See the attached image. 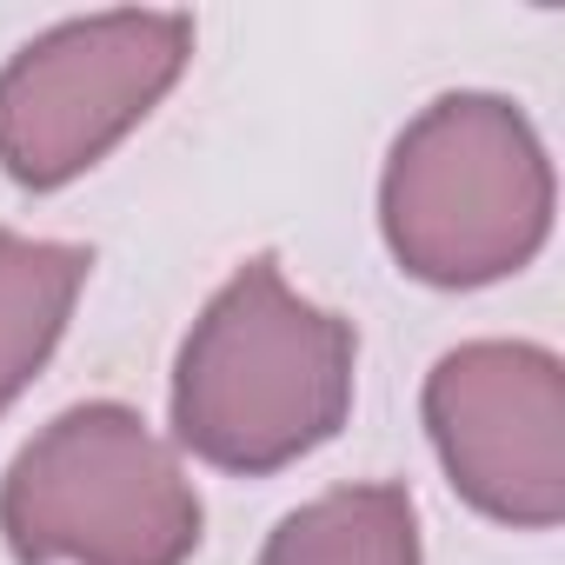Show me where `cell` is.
<instances>
[{"instance_id": "7a4b0ae2", "label": "cell", "mask_w": 565, "mask_h": 565, "mask_svg": "<svg viewBox=\"0 0 565 565\" xmlns=\"http://www.w3.org/2000/svg\"><path fill=\"white\" fill-rule=\"evenodd\" d=\"M380 233L426 287H492L552 233V160L499 94H439L380 180Z\"/></svg>"}, {"instance_id": "5b68a950", "label": "cell", "mask_w": 565, "mask_h": 565, "mask_svg": "<svg viewBox=\"0 0 565 565\" xmlns=\"http://www.w3.org/2000/svg\"><path fill=\"white\" fill-rule=\"evenodd\" d=\"M426 433L466 505L499 525L565 519V366L525 340L452 347L426 373Z\"/></svg>"}, {"instance_id": "277c9868", "label": "cell", "mask_w": 565, "mask_h": 565, "mask_svg": "<svg viewBox=\"0 0 565 565\" xmlns=\"http://www.w3.org/2000/svg\"><path fill=\"white\" fill-rule=\"evenodd\" d=\"M186 14H87L0 67V173L54 193L107 160L186 74Z\"/></svg>"}, {"instance_id": "8992f818", "label": "cell", "mask_w": 565, "mask_h": 565, "mask_svg": "<svg viewBox=\"0 0 565 565\" xmlns=\"http://www.w3.org/2000/svg\"><path fill=\"white\" fill-rule=\"evenodd\" d=\"M87 273H94V253L74 239L0 233V413L28 393V380L61 347Z\"/></svg>"}, {"instance_id": "52a82bcc", "label": "cell", "mask_w": 565, "mask_h": 565, "mask_svg": "<svg viewBox=\"0 0 565 565\" xmlns=\"http://www.w3.org/2000/svg\"><path fill=\"white\" fill-rule=\"evenodd\" d=\"M259 565H419V512L406 486H340L273 525Z\"/></svg>"}, {"instance_id": "6da1fadb", "label": "cell", "mask_w": 565, "mask_h": 565, "mask_svg": "<svg viewBox=\"0 0 565 565\" xmlns=\"http://www.w3.org/2000/svg\"><path fill=\"white\" fill-rule=\"evenodd\" d=\"M353 360V327L294 294L273 253H253L180 340L173 439L220 472H279L347 426Z\"/></svg>"}, {"instance_id": "3957f363", "label": "cell", "mask_w": 565, "mask_h": 565, "mask_svg": "<svg viewBox=\"0 0 565 565\" xmlns=\"http://www.w3.org/2000/svg\"><path fill=\"white\" fill-rule=\"evenodd\" d=\"M200 525L173 446L120 399L67 406L0 479V539L21 565H186Z\"/></svg>"}]
</instances>
